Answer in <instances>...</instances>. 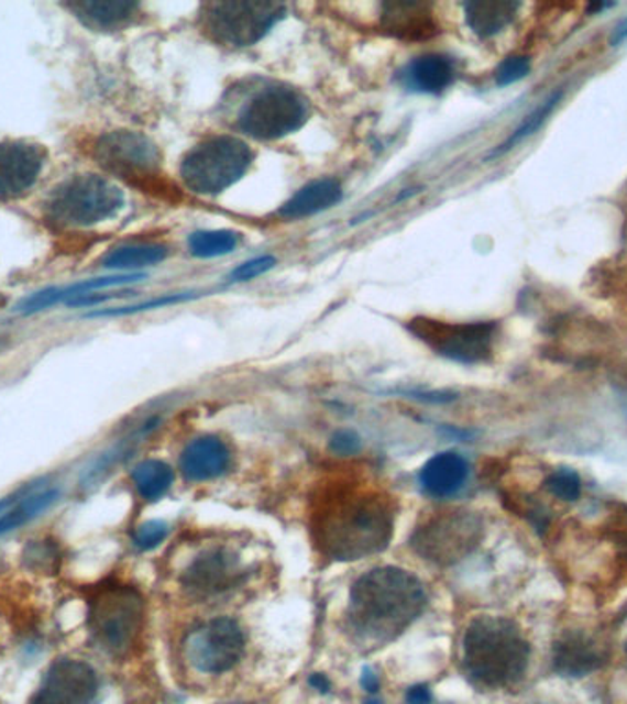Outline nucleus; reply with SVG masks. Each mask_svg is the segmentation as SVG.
<instances>
[{
  "label": "nucleus",
  "mask_w": 627,
  "mask_h": 704,
  "mask_svg": "<svg viewBox=\"0 0 627 704\" xmlns=\"http://www.w3.org/2000/svg\"><path fill=\"white\" fill-rule=\"evenodd\" d=\"M329 448L336 455H356L360 448H362V442H360V437L351 429H340V431H336L330 437Z\"/></svg>",
  "instance_id": "nucleus-33"
},
{
  "label": "nucleus",
  "mask_w": 627,
  "mask_h": 704,
  "mask_svg": "<svg viewBox=\"0 0 627 704\" xmlns=\"http://www.w3.org/2000/svg\"><path fill=\"white\" fill-rule=\"evenodd\" d=\"M626 654H627V642H626Z\"/></svg>",
  "instance_id": "nucleus-40"
},
{
  "label": "nucleus",
  "mask_w": 627,
  "mask_h": 704,
  "mask_svg": "<svg viewBox=\"0 0 627 704\" xmlns=\"http://www.w3.org/2000/svg\"><path fill=\"white\" fill-rule=\"evenodd\" d=\"M92 156L101 169L142 191H169L162 173V154L142 132L112 131L99 136Z\"/></svg>",
  "instance_id": "nucleus-9"
},
{
  "label": "nucleus",
  "mask_w": 627,
  "mask_h": 704,
  "mask_svg": "<svg viewBox=\"0 0 627 704\" xmlns=\"http://www.w3.org/2000/svg\"><path fill=\"white\" fill-rule=\"evenodd\" d=\"M431 690L428 684H417L411 686L406 693V704H431Z\"/></svg>",
  "instance_id": "nucleus-34"
},
{
  "label": "nucleus",
  "mask_w": 627,
  "mask_h": 704,
  "mask_svg": "<svg viewBox=\"0 0 627 704\" xmlns=\"http://www.w3.org/2000/svg\"><path fill=\"white\" fill-rule=\"evenodd\" d=\"M13 501H15V497H4V499H0V512H4Z\"/></svg>",
  "instance_id": "nucleus-38"
},
{
  "label": "nucleus",
  "mask_w": 627,
  "mask_h": 704,
  "mask_svg": "<svg viewBox=\"0 0 627 704\" xmlns=\"http://www.w3.org/2000/svg\"><path fill=\"white\" fill-rule=\"evenodd\" d=\"M561 98H563V92H561V90H556V92L550 94L549 98L544 99L543 103H539L530 114L525 116V120H522L521 123L512 131L510 136L506 138L505 142L501 143L499 147H495L494 151L490 153V158H495V156L508 153V151H512L516 145L525 142L527 138L536 134V132L543 127L544 121L549 120L550 114L554 112V109L558 107V103H560Z\"/></svg>",
  "instance_id": "nucleus-26"
},
{
  "label": "nucleus",
  "mask_w": 627,
  "mask_h": 704,
  "mask_svg": "<svg viewBox=\"0 0 627 704\" xmlns=\"http://www.w3.org/2000/svg\"><path fill=\"white\" fill-rule=\"evenodd\" d=\"M285 13L286 6L279 2H206L198 10L197 24L211 43L230 48H246L266 37Z\"/></svg>",
  "instance_id": "nucleus-8"
},
{
  "label": "nucleus",
  "mask_w": 627,
  "mask_h": 704,
  "mask_svg": "<svg viewBox=\"0 0 627 704\" xmlns=\"http://www.w3.org/2000/svg\"><path fill=\"white\" fill-rule=\"evenodd\" d=\"M607 662L604 646L583 631H566L552 648V664L563 676H583Z\"/></svg>",
  "instance_id": "nucleus-17"
},
{
  "label": "nucleus",
  "mask_w": 627,
  "mask_h": 704,
  "mask_svg": "<svg viewBox=\"0 0 627 704\" xmlns=\"http://www.w3.org/2000/svg\"><path fill=\"white\" fill-rule=\"evenodd\" d=\"M169 255V248L162 244H125L114 248L103 257L105 268L138 270L162 263Z\"/></svg>",
  "instance_id": "nucleus-24"
},
{
  "label": "nucleus",
  "mask_w": 627,
  "mask_h": 704,
  "mask_svg": "<svg viewBox=\"0 0 627 704\" xmlns=\"http://www.w3.org/2000/svg\"><path fill=\"white\" fill-rule=\"evenodd\" d=\"M406 82L413 90L439 94L455 79V63L442 54L420 55L406 68Z\"/></svg>",
  "instance_id": "nucleus-22"
},
{
  "label": "nucleus",
  "mask_w": 627,
  "mask_h": 704,
  "mask_svg": "<svg viewBox=\"0 0 627 704\" xmlns=\"http://www.w3.org/2000/svg\"><path fill=\"white\" fill-rule=\"evenodd\" d=\"M167 534H169L167 522L153 519V521L142 522V525L134 530L132 539H134V544H136L138 549L151 550L154 549V547H158V544L167 538Z\"/></svg>",
  "instance_id": "nucleus-31"
},
{
  "label": "nucleus",
  "mask_w": 627,
  "mask_h": 704,
  "mask_svg": "<svg viewBox=\"0 0 627 704\" xmlns=\"http://www.w3.org/2000/svg\"><path fill=\"white\" fill-rule=\"evenodd\" d=\"M426 607L417 576L398 566H378L352 583L346 624L358 642L378 648L400 637Z\"/></svg>",
  "instance_id": "nucleus-2"
},
{
  "label": "nucleus",
  "mask_w": 627,
  "mask_h": 704,
  "mask_svg": "<svg viewBox=\"0 0 627 704\" xmlns=\"http://www.w3.org/2000/svg\"><path fill=\"white\" fill-rule=\"evenodd\" d=\"M143 618L142 594L127 583H103L88 598V629L94 640L114 657L131 651L142 632Z\"/></svg>",
  "instance_id": "nucleus-5"
},
{
  "label": "nucleus",
  "mask_w": 627,
  "mask_h": 704,
  "mask_svg": "<svg viewBox=\"0 0 627 704\" xmlns=\"http://www.w3.org/2000/svg\"><path fill=\"white\" fill-rule=\"evenodd\" d=\"M530 646L516 622L479 616L462 638V666L477 686L510 688L527 673Z\"/></svg>",
  "instance_id": "nucleus-3"
},
{
  "label": "nucleus",
  "mask_w": 627,
  "mask_h": 704,
  "mask_svg": "<svg viewBox=\"0 0 627 704\" xmlns=\"http://www.w3.org/2000/svg\"><path fill=\"white\" fill-rule=\"evenodd\" d=\"M483 522L473 512L444 510L429 516L413 532L411 547L435 565H453L477 547Z\"/></svg>",
  "instance_id": "nucleus-11"
},
{
  "label": "nucleus",
  "mask_w": 627,
  "mask_h": 704,
  "mask_svg": "<svg viewBox=\"0 0 627 704\" xmlns=\"http://www.w3.org/2000/svg\"><path fill=\"white\" fill-rule=\"evenodd\" d=\"M406 329L439 356L464 365L488 362L497 340L494 321L451 323L417 316L407 321Z\"/></svg>",
  "instance_id": "nucleus-10"
},
{
  "label": "nucleus",
  "mask_w": 627,
  "mask_h": 704,
  "mask_svg": "<svg viewBox=\"0 0 627 704\" xmlns=\"http://www.w3.org/2000/svg\"><path fill=\"white\" fill-rule=\"evenodd\" d=\"M627 41V16L626 19H622L618 24H616L615 30L610 33L609 43L610 46H620L622 43H626Z\"/></svg>",
  "instance_id": "nucleus-36"
},
{
  "label": "nucleus",
  "mask_w": 627,
  "mask_h": 704,
  "mask_svg": "<svg viewBox=\"0 0 627 704\" xmlns=\"http://www.w3.org/2000/svg\"><path fill=\"white\" fill-rule=\"evenodd\" d=\"M517 4L512 2H468L464 4L468 26L479 37H492L495 33L503 32L516 15Z\"/></svg>",
  "instance_id": "nucleus-23"
},
{
  "label": "nucleus",
  "mask_w": 627,
  "mask_h": 704,
  "mask_svg": "<svg viewBox=\"0 0 627 704\" xmlns=\"http://www.w3.org/2000/svg\"><path fill=\"white\" fill-rule=\"evenodd\" d=\"M380 28L400 41H428L439 35L433 6L418 0H389L380 4Z\"/></svg>",
  "instance_id": "nucleus-16"
},
{
  "label": "nucleus",
  "mask_w": 627,
  "mask_h": 704,
  "mask_svg": "<svg viewBox=\"0 0 627 704\" xmlns=\"http://www.w3.org/2000/svg\"><path fill=\"white\" fill-rule=\"evenodd\" d=\"M544 486L550 494L563 501H576L582 494V481L578 477V473L569 468L550 473L549 479L544 481Z\"/></svg>",
  "instance_id": "nucleus-29"
},
{
  "label": "nucleus",
  "mask_w": 627,
  "mask_h": 704,
  "mask_svg": "<svg viewBox=\"0 0 627 704\" xmlns=\"http://www.w3.org/2000/svg\"><path fill=\"white\" fill-rule=\"evenodd\" d=\"M99 692L98 673L79 659H59L44 671L28 704H94Z\"/></svg>",
  "instance_id": "nucleus-13"
},
{
  "label": "nucleus",
  "mask_w": 627,
  "mask_h": 704,
  "mask_svg": "<svg viewBox=\"0 0 627 704\" xmlns=\"http://www.w3.org/2000/svg\"><path fill=\"white\" fill-rule=\"evenodd\" d=\"M138 494L145 501H158L167 494L173 484V470L165 462L148 459L138 464L131 473Z\"/></svg>",
  "instance_id": "nucleus-25"
},
{
  "label": "nucleus",
  "mask_w": 627,
  "mask_h": 704,
  "mask_svg": "<svg viewBox=\"0 0 627 704\" xmlns=\"http://www.w3.org/2000/svg\"><path fill=\"white\" fill-rule=\"evenodd\" d=\"M528 72H530V59L527 55H510L497 66L495 82L497 87H508L521 81L522 77L528 76Z\"/></svg>",
  "instance_id": "nucleus-30"
},
{
  "label": "nucleus",
  "mask_w": 627,
  "mask_h": 704,
  "mask_svg": "<svg viewBox=\"0 0 627 704\" xmlns=\"http://www.w3.org/2000/svg\"><path fill=\"white\" fill-rule=\"evenodd\" d=\"M59 490H46V492L30 495L26 499H22L21 503H16V506H13V508L6 512L4 516L0 517V536L13 532L16 528L24 527L26 522L41 516L43 512L48 510L50 506L54 505L55 501L59 499Z\"/></svg>",
  "instance_id": "nucleus-27"
},
{
  "label": "nucleus",
  "mask_w": 627,
  "mask_h": 704,
  "mask_svg": "<svg viewBox=\"0 0 627 704\" xmlns=\"http://www.w3.org/2000/svg\"><path fill=\"white\" fill-rule=\"evenodd\" d=\"M360 682H362V686L365 692L376 693L380 690L378 675H376L371 668H365V670L362 671V679H360Z\"/></svg>",
  "instance_id": "nucleus-35"
},
{
  "label": "nucleus",
  "mask_w": 627,
  "mask_h": 704,
  "mask_svg": "<svg viewBox=\"0 0 627 704\" xmlns=\"http://www.w3.org/2000/svg\"><path fill=\"white\" fill-rule=\"evenodd\" d=\"M343 198L341 184L334 178H319L302 186L288 202L283 204L279 215L283 219H305L334 208Z\"/></svg>",
  "instance_id": "nucleus-21"
},
{
  "label": "nucleus",
  "mask_w": 627,
  "mask_h": 704,
  "mask_svg": "<svg viewBox=\"0 0 627 704\" xmlns=\"http://www.w3.org/2000/svg\"><path fill=\"white\" fill-rule=\"evenodd\" d=\"M365 704H384V703H382L380 698H367V701H365Z\"/></svg>",
  "instance_id": "nucleus-39"
},
{
  "label": "nucleus",
  "mask_w": 627,
  "mask_h": 704,
  "mask_svg": "<svg viewBox=\"0 0 627 704\" xmlns=\"http://www.w3.org/2000/svg\"><path fill=\"white\" fill-rule=\"evenodd\" d=\"M66 8L82 26L94 32H120L142 15V6L131 0H77Z\"/></svg>",
  "instance_id": "nucleus-18"
},
{
  "label": "nucleus",
  "mask_w": 627,
  "mask_h": 704,
  "mask_svg": "<svg viewBox=\"0 0 627 704\" xmlns=\"http://www.w3.org/2000/svg\"><path fill=\"white\" fill-rule=\"evenodd\" d=\"M230 459V450L222 440L217 437H200L193 440L182 453V473L193 483L211 481L228 470Z\"/></svg>",
  "instance_id": "nucleus-19"
},
{
  "label": "nucleus",
  "mask_w": 627,
  "mask_h": 704,
  "mask_svg": "<svg viewBox=\"0 0 627 704\" xmlns=\"http://www.w3.org/2000/svg\"><path fill=\"white\" fill-rule=\"evenodd\" d=\"M310 528L314 543L330 560H362L389 547L395 503L373 481L343 473L314 495Z\"/></svg>",
  "instance_id": "nucleus-1"
},
{
  "label": "nucleus",
  "mask_w": 627,
  "mask_h": 704,
  "mask_svg": "<svg viewBox=\"0 0 627 704\" xmlns=\"http://www.w3.org/2000/svg\"><path fill=\"white\" fill-rule=\"evenodd\" d=\"M241 561L226 549L206 550L193 560L182 574V585L197 598H213L239 587L242 582Z\"/></svg>",
  "instance_id": "nucleus-15"
},
{
  "label": "nucleus",
  "mask_w": 627,
  "mask_h": 704,
  "mask_svg": "<svg viewBox=\"0 0 627 704\" xmlns=\"http://www.w3.org/2000/svg\"><path fill=\"white\" fill-rule=\"evenodd\" d=\"M468 473L470 466L464 457L453 451H442L424 464L418 479L426 494L444 499L455 495L464 486Z\"/></svg>",
  "instance_id": "nucleus-20"
},
{
  "label": "nucleus",
  "mask_w": 627,
  "mask_h": 704,
  "mask_svg": "<svg viewBox=\"0 0 627 704\" xmlns=\"http://www.w3.org/2000/svg\"><path fill=\"white\" fill-rule=\"evenodd\" d=\"M125 195L99 175H76L61 182L44 204V215L57 228H90L120 213Z\"/></svg>",
  "instance_id": "nucleus-7"
},
{
  "label": "nucleus",
  "mask_w": 627,
  "mask_h": 704,
  "mask_svg": "<svg viewBox=\"0 0 627 704\" xmlns=\"http://www.w3.org/2000/svg\"><path fill=\"white\" fill-rule=\"evenodd\" d=\"M310 112L312 107L301 90L285 82L257 81L242 90L233 127L246 136L270 142L299 131Z\"/></svg>",
  "instance_id": "nucleus-4"
},
{
  "label": "nucleus",
  "mask_w": 627,
  "mask_h": 704,
  "mask_svg": "<svg viewBox=\"0 0 627 704\" xmlns=\"http://www.w3.org/2000/svg\"><path fill=\"white\" fill-rule=\"evenodd\" d=\"M252 162V147L244 140L231 134H215L184 154L182 182L191 193L215 197L241 180Z\"/></svg>",
  "instance_id": "nucleus-6"
},
{
  "label": "nucleus",
  "mask_w": 627,
  "mask_h": 704,
  "mask_svg": "<svg viewBox=\"0 0 627 704\" xmlns=\"http://www.w3.org/2000/svg\"><path fill=\"white\" fill-rule=\"evenodd\" d=\"M235 704H239V703H235Z\"/></svg>",
  "instance_id": "nucleus-41"
},
{
  "label": "nucleus",
  "mask_w": 627,
  "mask_h": 704,
  "mask_svg": "<svg viewBox=\"0 0 627 704\" xmlns=\"http://www.w3.org/2000/svg\"><path fill=\"white\" fill-rule=\"evenodd\" d=\"M308 684H310L314 690H318L319 693H329L330 681L323 673H312V675L308 676Z\"/></svg>",
  "instance_id": "nucleus-37"
},
{
  "label": "nucleus",
  "mask_w": 627,
  "mask_h": 704,
  "mask_svg": "<svg viewBox=\"0 0 627 704\" xmlns=\"http://www.w3.org/2000/svg\"><path fill=\"white\" fill-rule=\"evenodd\" d=\"M46 164V151L26 140L0 142V202L24 197L37 184Z\"/></svg>",
  "instance_id": "nucleus-14"
},
{
  "label": "nucleus",
  "mask_w": 627,
  "mask_h": 704,
  "mask_svg": "<svg viewBox=\"0 0 627 704\" xmlns=\"http://www.w3.org/2000/svg\"><path fill=\"white\" fill-rule=\"evenodd\" d=\"M275 257L272 255H261V257L250 258L246 263H242L241 266H237L231 274L233 280H252L257 279L261 275L266 274L268 270L274 268Z\"/></svg>",
  "instance_id": "nucleus-32"
},
{
  "label": "nucleus",
  "mask_w": 627,
  "mask_h": 704,
  "mask_svg": "<svg viewBox=\"0 0 627 704\" xmlns=\"http://www.w3.org/2000/svg\"><path fill=\"white\" fill-rule=\"evenodd\" d=\"M239 235L230 230H208L197 231L189 237V252L195 257L213 258L222 257L228 253L235 252L239 246Z\"/></svg>",
  "instance_id": "nucleus-28"
},
{
  "label": "nucleus",
  "mask_w": 627,
  "mask_h": 704,
  "mask_svg": "<svg viewBox=\"0 0 627 704\" xmlns=\"http://www.w3.org/2000/svg\"><path fill=\"white\" fill-rule=\"evenodd\" d=\"M244 653V632L231 618L206 622L187 637L186 657L200 673L220 675L233 670Z\"/></svg>",
  "instance_id": "nucleus-12"
}]
</instances>
